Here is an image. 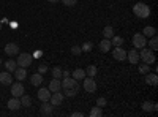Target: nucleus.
Here are the masks:
<instances>
[{
    "instance_id": "nucleus-1",
    "label": "nucleus",
    "mask_w": 158,
    "mask_h": 117,
    "mask_svg": "<svg viewBox=\"0 0 158 117\" xmlns=\"http://www.w3.org/2000/svg\"><path fill=\"white\" fill-rule=\"evenodd\" d=\"M133 13L136 15V18H139V19H147V18L150 16V8H149V5H146V3L138 2V3L133 6Z\"/></svg>"
},
{
    "instance_id": "nucleus-2",
    "label": "nucleus",
    "mask_w": 158,
    "mask_h": 117,
    "mask_svg": "<svg viewBox=\"0 0 158 117\" xmlns=\"http://www.w3.org/2000/svg\"><path fill=\"white\" fill-rule=\"evenodd\" d=\"M139 59H142V60H144V63H149V65H152V63L155 62V51H152V49H147L146 46H144V48H141Z\"/></svg>"
},
{
    "instance_id": "nucleus-3",
    "label": "nucleus",
    "mask_w": 158,
    "mask_h": 117,
    "mask_svg": "<svg viewBox=\"0 0 158 117\" xmlns=\"http://www.w3.org/2000/svg\"><path fill=\"white\" fill-rule=\"evenodd\" d=\"M32 60H33V56H32V54H29V52H22V54H18V60H16V63H18V67L27 68V67H30Z\"/></svg>"
},
{
    "instance_id": "nucleus-4",
    "label": "nucleus",
    "mask_w": 158,
    "mask_h": 117,
    "mask_svg": "<svg viewBox=\"0 0 158 117\" xmlns=\"http://www.w3.org/2000/svg\"><path fill=\"white\" fill-rule=\"evenodd\" d=\"M84 90L85 92H89V94H94L95 90H97V82H95V79L92 76H89V77H84Z\"/></svg>"
},
{
    "instance_id": "nucleus-5",
    "label": "nucleus",
    "mask_w": 158,
    "mask_h": 117,
    "mask_svg": "<svg viewBox=\"0 0 158 117\" xmlns=\"http://www.w3.org/2000/svg\"><path fill=\"white\" fill-rule=\"evenodd\" d=\"M25 94V89H24V84L22 82H15V84H11V95L13 97H22Z\"/></svg>"
},
{
    "instance_id": "nucleus-6",
    "label": "nucleus",
    "mask_w": 158,
    "mask_h": 117,
    "mask_svg": "<svg viewBox=\"0 0 158 117\" xmlns=\"http://www.w3.org/2000/svg\"><path fill=\"white\" fill-rule=\"evenodd\" d=\"M63 98H65V95H63V92H52L51 94V98H49V101H51V105L52 106H60L62 103H63Z\"/></svg>"
},
{
    "instance_id": "nucleus-7",
    "label": "nucleus",
    "mask_w": 158,
    "mask_h": 117,
    "mask_svg": "<svg viewBox=\"0 0 158 117\" xmlns=\"http://www.w3.org/2000/svg\"><path fill=\"white\" fill-rule=\"evenodd\" d=\"M62 89H76L79 90V82L74 79V77H63V81H62Z\"/></svg>"
},
{
    "instance_id": "nucleus-8",
    "label": "nucleus",
    "mask_w": 158,
    "mask_h": 117,
    "mask_svg": "<svg viewBox=\"0 0 158 117\" xmlns=\"http://www.w3.org/2000/svg\"><path fill=\"white\" fill-rule=\"evenodd\" d=\"M133 44H135V48H136V49H141V48H144V46L147 44L146 36H144L142 33H136V35L133 36Z\"/></svg>"
},
{
    "instance_id": "nucleus-9",
    "label": "nucleus",
    "mask_w": 158,
    "mask_h": 117,
    "mask_svg": "<svg viewBox=\"0 0 158 117\" xmlns=\"http://www.w3.org/2000/svg\"><path fill=\"white\" fill-rule=\"evenodd\" d=\"M112 57H114L115 60L123 62V60L127 59V51H125V49H122L120 46H115V49L112 51Z\"/></svg>"
},
{
    "instance_id": "nucleus-10",
    "label": "nucleus",
    "mask_w": 158,
    "mask_h": 117,
    "mask_svg": "<svg viewBox=\"0 0 158 117\" xmlns=\"http://www.w3.org/2000/svg\"><path fill=\"white\" fill-rule=\"evenodd\" d=\"M5 54L6 56H18L19 54V46L16 43H6L5 46Z\"/></svg>"
},
{
    "instance_id": "nucleus-11",
    "label": "nucleus",
    "mask_w": 158,
    "mask_h": 117,
    "mask_svg": "<svg viewBox=\"0 0 158 117\" xmlns=\"http://www.w3.org/2000/svg\"><path fill=\"white\" fill-rule=\"evenodd\" d=\"M127 59H128V62H130V63L136 65V63L139 62V52H138L136 49H131L130 52H127Z\"/></svg>"
},
{
    "instance_id": "nucleus-12",
    "label": "nucleus",
    "mask_w": 158,
    "mask_h": 117,
    "mask_svg": "<svg viewBox=\"0 0 158 117\" xmlns=\"http://www.w3.org/2000/svg\"><path fill=\"white\" fill-rule=\"evenodd\" d=\"M0 82H2L3 86H10L13 82V76L10 71H2L0 73Z\"/></svg>"
},
{
    "instance_id": "nucleus-13",
    "label": "nucleus",
    "mask_w": 158,
    "mask_h": 117,
    "mask_svg": "<svg viewBox=\"0 0 158 117\" xmlns=\"http://www.w3.org/2000/svg\"><path fill=\"white\" fill-rule=\"evenodd\" d=\"M19 108H22L21 100H19V98H16V97H13V98L8 101V109H10V111H18Z\"/></svg>"
},
{
    "instance_id": "nucleus-14",
    "label": "nucleus",
    "mask_w": 158,
    "mask_h": 117,
    "mask_svg": "<svg viewBox=\"0 0 158 117\" xmlns=\"http://www.w3.org/2000/svg\"><path fill=\"white\" fill-rule=\"evenodd\" d=\"M52 109H54V106H52L49 101H43L41 108H40V112H41L43 115H51L52 114Z\"/></svg>"
},
{
    "instance_id": "nucleus-15",
    "label": "nucleus",
    "mask_w": 158,
    "mask_h": 117,
    "mask_svg": "<svg viewBox=\"0 0 158 117\" xmlns=\"http://www.w3.org/2000/svg\"><path fill=\"white\" fill-rule=\"evenodd\" d=\"M51 92H59V90L62 89V81L60 79H57V77H54L51 82H49V87H48Z\"/></svg>"
},
{
    "instance_id": "nucleus-16",
    "label": "nucleus",
    "mask_w": 158,
    "mask_h": 117,
    "mask_svg": "<svg viewBox=\"0 0 158 117\" xmlns=\"http://www.w3.org/2000/svg\"><path fill=\"white\" fill-rule=\"evenodd\" d=\"M51 94H52V92H51L49 89H44V87H43V89H40V90H38V98L41 100V101H49Z\"/></svg>"
},
{
    "instance_id": "nucleus-17",
    "label": "nucleus",
    "mask_w": 158,
    "mask_h": 117,
    "mask_svg": "<svg viewBox=\"0 0 158 117\" xmlns=\"http://www.w3.org/2000/svg\"><path fill=\"white\" fill-rule=\"evenodd\" d=\"M15 77L18 81H24L25 77H27V68H22V67L16 68L15 70Z\"/></svg>"
},
{
    "instance_id": "nucleus-18",
    "label": "nucleus",
    "mask_w": 158,
    "mask_h": 117,
    "mask_svg": "<svg viewBox=\"0 0 158 117\" xmlns=\"http://www.w3.org/2000/svg\"><path fill=\"white\" fill-rule=\"evenodd\" d=\"M111 40H109V38H104V40L103 41H100L98 43V48H100V51H101V52H108V51L111 49Z\"/></svg>"
},
{
    "instance_id": "nucleus-19",
    "label": "nucleus",
    "mask_w": 158,
    "mask_h": 117,
    "mask_svg": "<svg viewBox=\"0 0 158 117\" xmlns=\"http://www.w3.org/2000/svg\"><path fill=\"white\" fill-rule=\"evenodd\" d=\"M41 82H43V76H41V73H35V74H32L30 76V84L32 86H41Z\"/></svg>"
},
{
    "instance_id": "nucleus-20",
    "label": "nucleus",
    "mask_w": 158,
    "mask_h": 117,
    "mask_svg": "<svg viewBox=\"0 0 158 117\" xmlns=\"http://www.w3.org/2000/svg\"><path fill=\"white\" fill-rule=\"evenodd\" d=\"M142 109L146 112H152V111L158 109V105H156V103H152V101H144L142 103Z\"/></svg>"
},
{
    "instance_id": "nucleus-21",
    "label": "nucleus",
    "mask_w": 158,
    "mask_h": 117,
    "mask_svg": "<svg viewBox=\"0 0 158 117\" xmlns=\"http://www.w3.org/2000/svg\"><path fill=\"white\" fill-rule=\"evenodd\" d=\"M146 82L149 86H156L158 84V76L155 73H146Z\"/></svg>"
},
{
    "instance_id": "nucleus-22",
    "label": "nucleus",
    "mask_w": 158,
    "mask_h": 117,
    "mask_svg": "<svg viewBox=\"0 0 158 117\" xmlns=\"http://www.w3.org/2000/svg\"><path fill=\"white\" fill-rule=\"evenodd\" d=\"M73 77L76 81H82L84 77H85V70H82V68H76L74 71H73Z\"/></svg>"
},
{
    "instance_id": "nucleus-23",
    "label": "nucleus",
    "mask_w": 158,
    "mask_h": 117,
    "mask_svg": "<svg viewBox=\"0 0 158 117\" xmlns=\"http://www.w3.org/2000/svg\"><path fill=\"white\" fill-rule=\"evenodd\" d=\"M19 100H21L22 108H30V106H32V98H30V95H22V97H19Z\"/></svg>"
},
{
    "instance_id": "nucleus-24",
    "label": "nucleus",
    "mask_w": 158,
    "mask_h": 117,
    "mask_svg": "<svg viewBox=\"0 0 158 117\" xmlns=\"http://www.w3.org/2000/svg\"><path fill=\"white\" fill-rule=\"evenodd\" d=\"M5 68H6V71H10V73H13L16 68H18V63H16V60H6L5 62Z\"/></svg>"
},
{
    "instance_id": "nucleus-25",
    "label": "nucleus",
    "mask_w": 158,
    "mask_h": 117,
    "mask_svg": "<svg viewBox=\"0 0 158 117\" xmlns=\"http://www.w3.org/2000/svg\"><path fill=\"white\" fill-rule=\"evenodd\" d=\"M142 35H144V36H153V35H156V29L152 27V25H147V27H144Z\"/></svg>"
},
{
    "instance_id": "nucleus-26",
    "label": "nucleus",
    "mask_w": 158,
    "mask_h": 117,
    "mask_svg": "<svg viewBox=\"0 0 158 117\" xmlns=\"http://www.w3.org/2000/svg\"><path fill=\"white\" fill-rule=\"evenodd\" d=\"M103 35H104V38H109L111 40V38L114 36V29L111 27V25H106V27L103 29Z\"/></svg>"
},
{
    "instance_id": "nucleus-27",
    "label": "nucleus",
    "mask_w": 158,
    "mask_h": 117,
    "mask_svg": "<svg viewBox=\"0 0 158 117\" xmlns=\"http://www.w3.org/2000/svg\"><path fill=\"white\" fill-rule=\"evenodd\" d=\"M149 46H150V49H152V51H156V49H158V38H156V35L150 36V41H149Z\"/></svg>"
},
{
    "instance_id": "nucleus-28",
    "label": "nucleus",
    "mask_w": 158,
    "mask_h": 117,
    "mask_svg": "<svg viewBox=\"0 0 158 117\" xmlns=\"http://www.w3.org/2000/svg\"><path fill=\"white\" fill-rule=\"evenodd\" d=\"M85 73H87L89 76H92V77H94V76L98 73V70H97V67H95V65H89V67L85 68Z\"/></svg>"
},
{
    "instance_id": "nucleus-29",
    "label": "nucleus",
    "mask_w": 158,
    "mask_h": 117,
    "mask_svg": "<svg viewBox=\"0 0 158 117\" xmlns=\"http://www.w3.org/2000/svg\"><path fill=\"white\" fill-rule=\"evenodd\" d=\"M100 115H103V111H101L100 106L92 108V111H90V117H100Z\"/></svg>"
},
{
    "instance_id": "nucleus-30",
    "label": "nucleus",
    "mask_w": 158,
    "mask_h": 117,
    "mask_svg": "<svg viewBox=\"0 0 158 117\" xmlns=\"http://www.w3.org/2000/svg\"><path fill=\"white\" fill-rule=\"evenodd\" d=\"M62 92H63L65 97H76L77 90L76 89H62Z\"/></svg>"
},
{
    "instance_id": "nucleus-31",
    "label": "nucleus",
    "mask_w": 158,
    "mask_h": 117,
    "mask_svg": "<svg viewBox=\"0 0 158 117\" xmlns=\"http://www.w3.org/2000/svg\"><path fill=\"white\" fill-rule=\"evenodd\" d=\"M111 44H114V46H122V44H123V38H122V36H112V38H111Z\"/></svg>"
},
{
    "instance_id": "nucleus-32",
    "label": "nucleus",
    "mask_w": 158,
    "mask_h": 117,
    "mask_svg": "<svg viewBox=\"0 0 158 117\" xmlns=\"http://www.w3.org/2000/svg\"><path fill=\"white\" fill-rule=\"evenodd\" d=\"M52 76L57 77V79H60V77H62V68H60V67L52 68Z\"/></svg>"
},
{
    "instance_id": "nucleus-33",
    "label": "nucleus",
    "mask_w": 158,
    "mask_h": 117,
    "mask_svg": "<svg viewBox=\"0 0 158 117\" xmlns=\"http://www.w3.org/2000/svg\"><path fill=\"white\" fill-rule=\"evenodd\" d=\"M149 71H150V68H149V63H142V65H139V73L146 74V73H149Z\"/></svg>"
},
{
    "instance_id": "nucleus-34",
    "label": "nucleus",
    "mask_w": 158,
    "mask_h": 117,
    "mask_svg": "<svg viewBox=\"0 0 158 117\" xmlns=\"http://www.w3.org/2000/svg\"><path fill=\"white\" fill-rule=\"evenodd\" d=\"M92 48H94V43H89V41L81 46V49L84 51V52H87V51H92Z\"/></svg>"
},
{
    "instance_id": "nucleus-35",
    "label": "nucleus",
    "mask_w": 158,
    "mask_h": 117,
    "mask_svg": "<svg viewBox=\"0 0 158 117\" xmlns=\"http://www.w3.org/2000/svg\"><path fill=\"white\" fill-rule=\"evenodd\" d=\"M81 52H82L81 46H73V48H71V54H73V56H79Z\"/></svg>"
},
{
    "instance_id": "nucleus-36",
    "label": "nucleus",
    "mask_w": 158,
    "mask_h": 117,
    "mask_svg": "<svg viewBox=\"0 0 158 117\" xmlns=\"http://www.w3.org/2000/svg\"><path fill=\"white\" fill-rule=\"evenodd\" d=\"M76 2H77V0H62V3H63L65 6H74Z\"/></svg>"
},
{
    "instance_id": "nucleus-37",
    "label": "nucleus",
    "mask_w": 158,
    "mask_h": 117,
    "mask_svg": "<svg viewBox=\"0 0 158 117\" xmlns=\"http://www.w3.org/2000/svg\"><path fill=\"white\" fill-rule=\"evenodd\" d=\"M104 105H106V98H103V97H100L98 100H97V106H104Z\"/></svg>"
},
{
    "instance_id": "nucleus-38",
    "label": "nucleus",
    "mask_w": 158,
    "mask_h": 117,
    "mask_svg": "<svg viewBox=\"0 0 158 117\" xmlns=\"http://www.w3.org/2000/svg\"><path fill=\"white\" fill-rule=\"evenodd\" d=\"M48 71V67H46V65H40V67H38V73H46Z\"/></svg>"
},
{
    "instance_id": "nucleus-39",
    "label": "nucleus",
    "mask_w": 158,
    "mask_h": 117,
    "mask_svg": "<svg viewBox=\"0 0 158 117\" xmlns=\"http://www.w3.org/2000/svg\"><path fill=\"white\" fill-rule=\"evenodd\" d=\"M68 76H70V71L68 70H65V71L62 70V77H68Z\"/></svg>"
},
{
    "instance_id": "nucleus-40",
    "label": "nucleus",
    "mask_w": 158,
    "mask_h": 117,
    "mask_svg": "<svg viewBox=\"0 0 158 117\" xmlns=\"http://www.w3.org/2000/svg\"><path fill=\"white\" fill-rule=\"evenodd\" d=\"M71 115H73V117H82L84 114H82V112H73Z\"/></svg>"
},
{
    "instance_id": "nucleus-41",
    "label": "nucleus",
    "mask_w": 158,
    "mask_h": 117,
    "mask_svg": "<svg viewBox=\"0 0 158 117\" xmlns=\"http://www.w3.org/2000/svg\"><path fill=\"white\" fill-rule=\"evenodd\" d=\"M48 2H51V3H59L60 0H48Z\"/></svg>"
},
{
    "instance_id": "nucleus-42",
    "label": "nucleus",
    "mask_w": 158,
    "mask_h": 117,
    "mask_svg": "<svg viewBox=\"0 0 158 117\" xmlns=\"http://www.w3.org/2000/svg\"><path fill=\"white\" fill-rule=\"evenodd\" d=\"M0 65H2V59H0Z\"/></svg>"
}]
</instances>
